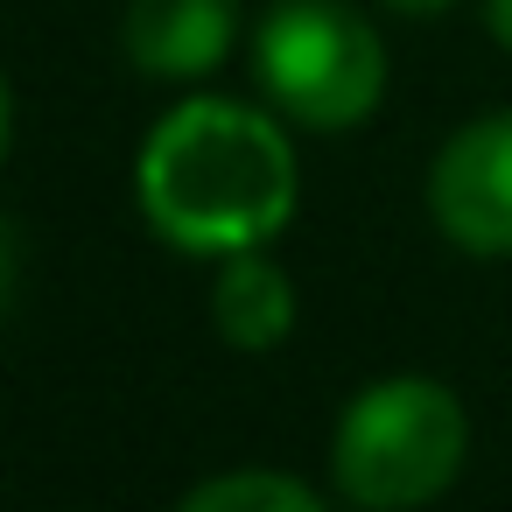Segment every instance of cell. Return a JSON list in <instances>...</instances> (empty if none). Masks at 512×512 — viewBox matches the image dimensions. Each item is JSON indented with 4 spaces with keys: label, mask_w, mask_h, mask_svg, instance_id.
<instances>
[{
    "label": "cell",
    "mask_w": 512,
    "mask_h": 512,
    "mask_svg": "<svg viewBox=\"0 0 512 512\" xmlns=\"http://www.w3.org/2000/svg\"><path fill=\"white\" fill-rule=\"evenodd\" d=\"M141 211L183 253H253L295 218V148L288 134L232 99L176 106L141 148Z\"/></svg>",
    "instance_id": "obj_1"
},
{
    "label": "cell",
    "mask_w": 512,
    "mask_h": 512,
    "mask_svg": "<svg viewBox=\"0 0 512 512\" xmlns=\"http://www.w3.org/2000/svg\"><path fill=\"white\" fill-rule=\"evenodd\" d=\"M470 428L449 386L435 379H379L365 386L337 421V491L365 512H407L428 505L463 470Z\"/></svg>",
    "instance_id": "obj_2"
},
{
    "label": "cell",
    "mask_w": 512,
    "mask_h": 512,
    "mask_svg": "<svg viewBox=\"0 0 512 512\" xmlns=\"http://www.w3.org/2000/svg\"><path fill=\"white\" fill-rule=\"evenodd\" d=\"M253 78L288 120L344 134L379 106L386 50L379 29L351 15L344 0H281L253 36Z\"/></svg>",
    "instance_id": "obj_3"
},
{
    "label": "cell",
    "mask_w": 512,
    "mask_h": 512,
    "mask_svg": "<svg viewBox=\"0 0 512 512\" xmlns=\"http://www.w3.org/2000/svg\"><path fill=\"white\" fill-rule=\"evenodd\" d=\"M428 211L463 253H512V113H484L449 134L428 169Z\"/></svg>",
    "instance_id": "obj_4"
},
{
    "label": "cell",
    "mask_w": 512,
    "mask_h": 512,
    "mask_svg": "<svg viewBox=\"0 0 512 512\" xmlns=\"http://www.w3.org/2000/svg\"><path fill=\"white\" fill-rule=\"evenodd\" d=\"M239 29V0H134L127 8V57L148 78H204L225 64Z\"/></svg>",
    "instance_id": "obj_5"
},
{
    "label": "cell",
    "mask_w": 512,
    "mask_h": 512,
    "mask_svg": "<svg viewBox=\"0 0 512 512\" xmlns=\"http://www.w3.org/2000/svg\"><path fill=\"white\" fill-rule=\"evenodd\" d=\"M211 323L232 351H274L288 330H295V288L288 274L253 246V253H232L218 288H211Z\"/></svg>",
    "instance_id": "obj_6"
},
{
    "label": "cell",
    "mask_w": 512,
    "mask_h": 512,
    "mask_svg": "<svg viewBox=\"0 0 512 512\" xmlns=\"http://www.w3.org/2000/svg\"><path fill=\"white\" fill-rule=\"evenodd\" d=\"M176 512H323V505L309 484H295L281 470H232V477L197 484Z\"/></svg>",
    "instance_id": "obj_7"
},
{
    "label": "cell",
    "mask_w": 512,
    "mask_h": 512,
    "mask_svg": "<svg viewBox=\"0 0 512 512\" xmlns=\"http://www.w3.org/2000/svg\"><path fill=\"white\" fill-rule=\"evenodd\" d=\"M8 295H15V239L0 225V309H8Z\"/></svg>",
    "instance_id": "obj_8"
},
{
    "label": "cell",
    "mask_w": 512,
    "mask_h": 512,
    "mask_svg": "<svg viewBox=\"0 0 512 512\" xmlns=\"http://www.w3.org/2000/svg\"><path fill=\"white\" fill-rule=\"evenodd\" d=\"M484 15H491V36L512 50V0H484Z\"/></svg>",
    "instance_id": "obj_9"
},
{
    "label": "cell",
    "mask_w": 512,
    "mask_h": 512,
    "mask_svg": "<svg viewBox=\"0 0 512 512\" xmlns=\"http://www.w3.org/2000/svg\"><path fill=\"white\" fill-rule=\"evenodd\" d=\"M386 8H400V15H442L449 0H386Z\"/></svg>",
    "instance_id": "obj_10"
},
{
    "label": "cell",
    "mask_w": 512,
    "mask_h": 512,
    "mask_svg": "<svg viewBox=\"0 0 512 512\" xmlns=\"http://www.w3.org/2000/svg\"><path fill=\"white\" fill-rule=\"evenodd\" d=\"M8 120H15V106H8V85H0V155H8Z\"/></svg>",
    "instance_id": "obj_11"
}]
</instances>
